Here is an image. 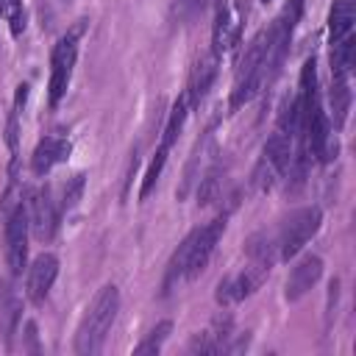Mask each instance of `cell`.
<instances>
[{
	"mask_svg": "<svg viewBox=\"0 0 356 356\" xmlns=\"http://www.w3.org/2000/svg\"><path fill=\"white\" fill-rule=\"evenodd\" d=\"M323 275V259L317 253H306L303 259H298V264L289 270V278H286V300H300Z\"/></svg>",
	"mask_w": 356,
	"mask_h": 356,
	"instance_id": "obj_9",
	"label": "cell"
},
{
	"mask_svg": "<svg viewBox=\"0 0 356 356\" xmlns=\"http://www.w3.org/2000/svg\"><path fill=\"white\" fill-rule=\"evenodd\" d=\"M58 275V259L53 253H42L31 261L28 267V278H25V295L31 303H44V298L53 289V281Z\"/></svg>",
	"mask_w": 356,
	"mask_h": 356,
	"instance_id": "obj_8",
	"label": "cell"
},
{
	"mask_svg": "<svg viewBox=\"0 0 356 356\" xmlns=\"http://www.w3.org/2000/svg\"><path fill=\"white\" fill-rule=\"evenodd\" d=\"M186 3H192V6H203L206 0H186Z\"/></svg>",
	"mask_w": 356,
	"mask_h": 356,
	"instance_id": "obj_20",
	"label": "cell"
},
{
	"mask_svg": "<svg viewBox=\"0 0 356 356\" xmlns=\"http://www.w3.org/2000/svg\"><path fill=\"white\" fill-rule=\"evenodd\" d=\"M3 14L8 19L11 36H19L25 31V8H22V0H3Z\"/></svg>",
	"mask_w": 356,
	"mask_h": 356,
	"instance_id": "obj_18",
	"label": "cell"
},
{
	"mask_svg": "<svg viewBox=\"0 0 356 356\" xmlns=\"http://www.w3.org/2000/svg\"><path fill=\"white\" fill-rule=\"evenodd\" d=\"M120 312V289L114 284H106L89 303V309L83 312L78 331H75V353L81 356H95L100 353L114 320Z\"/></svg>",
	"mask_w": 356,
	"mask_h": 356,
	"instance_id": "obj_1",
	"label": "cell"
},
{
	"mask_svg": "<svg viewBox=\"0 0 356 356\" xmlns=\"http://www.w3.org/2000/svg\"><path fill=\"white\" fill-rule=\"evenodd\" d=\"M220 184H222V170L220 167H211L203 178H200V186H197V203H211V200H217V195H220Z\"/></svg>",
	"mask_w": 356,
	"mask_h": 356,
	"instance_id": "obj_17",
	"label": "cell"
},
{
	"mask_svg": "<svg viewBox=\"0 0 356 356\" xmlns=\"http://www.w3.org/2000/svg\"><path fill=\"white\" fill-rule=\"evenodd\" d=\"M239 31H242V22H239L236 8L228 3H220L217 17H214V31H211V53L214 56L228 53L239 42Z\"/></svg>",
	"mask_w": 356,
	"mask_h": 356,
	"instance_id": "obj_10",
	"label": "cell"
},
{
	"mask_svg": "<svg viewBox=\"0 0 356 356\" xmlns=\"http://www.w3.org/2000/svg\"><path fill=\"white\" fill-rule=\"evenodd\" d=\"M331 111H334V125L342 128L345 117H348V108H350V83H348V75H339L334 72V81H331Z\"/></svg>",
	"mask_w": 356,
	"mask_h": 356,
	"instance_id": "obj_14",
	"label": "cell"
},
{
	"mask_svg": "<svg viewBox=\"0 0 356 356\" xmlns=\"http://www.w3.org/2000/svg\"><path fill=\"white\" fill-rule=\"evenodd\" d=\"M83 31V22L75 25L67 36H61L50 53V83H47V97H50V106H58V100L64 97L67 86H70V78H72V67H75V58H78V36Z\"/></svg>",
	"mask_w": 356,
	"mask_h": 356,
	"instance_id": "obj_3",
	"label": "cell"
},
{
	"mask_svg": "<svg viewBox=\"0 0 356 356\" xmlns=\"http://www.w3.org/2000/svg\"><path fill=\"white\" fill-rule=\"evenodd\" d=\"M353 19H356V11H353V3L350 0H334L331 6V17H328V36H331V47L345 42L353 31Z\"/></svg>",
	"mask_w": 356,
	"mask_h": 356,
	"instance_id": "obj_13",
	"label": "cell"
},
{
	"mask_svg": "<svg viewBox=\"0 0 356 356\" xmlns=\"http://www.w3.org/2000/svg\"><path fill=\"white\" fill-rule=\"evenodd\" d=\"M320 222H323V211L317 206H306V209H298L292 211L278 234H275V242H278V259H292L303 250V245L320 231Z\"/></svg>",
	"mask_w": 356,
	"mask_h": 356,
	"instance_id": "obj_2",
	"label": "cell"
},
{
	"mask_svg": "<svg viewBox=\"0 0 356 356\" xmlns=\"http://www.w3.org/2000/svg\"><path fill=\"white\" fill-rule=\"evenodd\" d=\"M170 147H172V145H167V142H159V150H156V156H153V161H150V167H147V172H145L142 189H139V197H142V200H145V197L153 192V186H156V181H159V175H161V170H164V164H167Z\"/></svg>",
	"mask_w": 356,
	"mask_h": 356,
	"instance_id": "obj_15",
	"label": "cell"
},
{
	"mask_svg": "<svg viewBox=\"0 0 356 356\" xmlns=\"http://www.w3.org/2000/svg\"><path fill=\"white\" fill-rule=\"evenodd\" d=\"M28 234H31V220L25 203H14L6 209V261L11 275H22L28 267Z\"/></svg>",
	"mask_w": 356,
	"mask_h": 356,
	"instance_id": "obj_4",
	"label": "cell"
},
{
	"mask_svg": "<svg viewBox=\"0 0 356 356\" xmlns=\"http://www.w3.org/2000/svg\"><path fill=\"white\" fill-rule=\"evenodd\" d=\"M81 192H83V175H75V178H72V181H67V186H64L61 209H72V206L81 200Z\"/></svg>",
	"mask_w": 356,
	"mask_h": 356,
	"instance_id": "obj_19",
	"label": "cell"
},
{
	"mask_svg": "<svg viewBox=\"0 0 356 356\" xmlns=\"http://www.w3.org/2000/svg\"><path fill=\"white\" fill-rule=\"evenodd\" d=\"M28 220H31V231L36 239H50L56 234L58 225V206L53 203L47 189H28Z\"/></svg>",
	"mask_w": 356,
	"mask_h": 356,
	"instance_id": "obj_7",
	"label": "cell"
},
{
	"mask_svg": "<svg viewBox=\"0 0 356 356\" xmlns=\"http://www.w3.org/2000/svg\"><path fill=\"white\" fill-rule=\"evenodd\" d=\"M222 231H225V214H220L211 222H206L203 228L192 231V250H189V264H186V281L197 278L206 270V264H209V259H211Z\"/></svg>",
	"mask_w": 356,
	"mask_h": 356,
	"instance_id": "obj_5",
	"label": "cell"
},
{
	"mask_svg": "<svg viewBox=\"0 0 356 356\" xmlns=\"http://www.w3.org/2000/svg\"><path fill=\"white\" fill-rule=\"evenodd\" d=\"M0 14H3V0H0Z\"/></svg>",
	"mask_w": 356,
	"mask_h": 356,
	"instance_id": "obj_21",
	"label": "cell"
},
{
	"mask_svg": "<svg viewBox=\"0 0 356 356\" xmlns=\"http://www.w3.org/2000/svg\"><path fill=\"white\" fill-rule=\"evenodd\" d=\"M261 3H270V0H261Z\"/></svg>",
	"mask_w": 356,
	"mask_h": 356,
	"instance_id": "obj_22",
	"label": "cell"
},
{
	"mask_svg": "<svg viewBox=\"0 0 356 356\" xmlns=\"http://www.w3.org/2000/svg\"><path fill=\"white\" fill-rule=\"evenodd\" d=\"M267 273H270L267 267L248 261L245 270H239V273H234V275H228V278H222V281L217 284V295H214L217 303H220V306H234V303L245 300L250 292L259 289V284L267 278Z\"/></svg>",
	"mask_w": 356,
	"mask_h": 356,
	"instance_id": "obj_6",
	"label": "cell"
},
{
	"mask_svg": "<svg viewBox=\"0 0 356 356\" xmlns=\"http://www.w3.org/2000/svg\"><path fill=\"white\" fill-rule=\"evenodd\" d=\"M217 64H220V56L209 53V56H200L197 64L192 67L189 72V83H186V100H189V108H197L200 100L209 95L214 78H217Z\"/></svg>",
	"mask_w": 356,
	"mask_h": 356,
	"instance_id": "obj_11",
	"label": "cell"
},
{
	"mask_svg": "<svg viewBox=\"0 0 356 356\" xmlns=\"http://www.w3.org/2000/svg\"><path fill=\"white\" fill-rule=\"evenodd\" d=\"M70 156V139L67 136H44L39 139V145L33 147V156H31V170L36 175H44L50 172L58 161H64Z\"/></svg>",
	"mask_w": 356,
	"mask_h": 356,
	"instance_id": "obj_12",
	"label": "cell"
},
{
	"mask_svg": "<svg viewBox=\"0 0 356 356\" xmlns=\"http://www.w3.org/2000/svg\"><path fill=\"white\" fill-rule=\"evenodd\" d=\"M170 331H172V323H170V320H161L156 328H150V334H147L134 350H136V353H159L161 345H164V339L170 337Z\"/></svg>",
	"mask_w": 356,
	"mask_h": 356,
	"instance_id": "obj_16",
	"label": "cell"
}]
</instances>
